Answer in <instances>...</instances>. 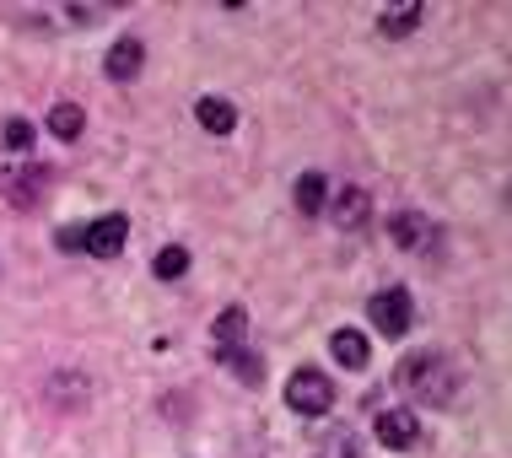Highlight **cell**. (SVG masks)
<instances>
[{"label":"cell","instance_id":"obj_14","mask_svg":"<svg viewBox=\"0 0 512 458\" xmlns=\"http://www.w3.org/2000/svg\"><path fill=\"white\" fill-rule=\"evenodd\" d=\"M81 124H87V114H81L76 103H54L49 108V135H54V141H76Z\"/></svg>","mask_w":512,"mask_h":458},{"label":"cell","instance_id":"obj_12","mask_svg":"<svg viewBox=\"0 0 512 458\" xmlns=\"http://www.w3.org/2000/svg\"><path fill=\"white\" fill-rule=\"evenodd\" d=\"M378 27L389 38H410L415 27H421V6H415V0H405V6H383L378 11Z\"/></svg>","mask_w":512,"mask_h":458},{"label":"cell","instance_id":"obj_22","mask_svg":"<svg viewBox=\"0 0 512 458\" xmlns=\"http://www.w3.org/2000/svg\"><path fill=\"white\" fill-rule=\"evenodd\" d=\"M65 17H71V22H98L103 11H98V6H71V11H65Z\"/></svg>","mask_w":512,"mask_h":458},{"label":"cell","instance_id":"obj_17","mask_svg":"<svg viewBox=\"0 0 512 458\" xmlns=\"http://www.w3.org/2000/svg\"><path fill=\"white\" fill-rule=\"evenodd\" d=\"M151 270H157V281H178V275L189 270V248H178V243H173V248H162Z\"/></svg>","mask_w":512,"mask_h":458},{"label":"cell","instance_id":"obj_6","mask_svg":"<svg viewBox=\"0 0 512 458\" xmlns=\"http://www.w3.org/2000/svg\"><path fill=\"white\" fill-rule=\"evenodd\" d=\"M372 432H378L383 448L394 453H410L415 442H421V421H415L410 410H378V421H372Z\"/></svg>","mask_w":512,"mask_h":458},{"label":"cell","instance_id":"obj_21","mask_svg":"<svg viewBox=\"0 0 512 458\" xmlns=\"http://www.w3.org/2000/svg\"><path fill=\"white\" fill-rule=\"evenodd\" d=\"M60 248H65V254H76V248H81V227H60Z\"/></svg>","mask_w":512,"mask_h":458},{"label":"cell","instance_id":"obj_9","mask_svg":"<svg viewBox=\"0 0 512 458\" xmlns=\"http://www.w3.org/2000/svg\"><path fill=\"white\" fill-rule=\"evenodd\" d=\"M389 238H394L399 248H426V243L437 238V227H432L421 211H399V216L389 221Z\"/></svg>","mask_w":512,"mask_h":458},{"label":"cell","instance_id":"obj_18","mask_svg":"<svg viewBox=\"0 0 512 458\" xmlns=\"http://www.w3.org/2000/svg\"><path fill=\"white\" fill-rule=\"evenodd\" d=\"M221 362H227L238 378L254 388V383H265V367H259V356H248V351H221Z\"/></svg>","mask_w":512,"mask_h":458},{"label":"cell","instance_id":"obj_5","mask_svg":"<svg viewBox=\"0 0 512 458\" xmlns=\"http://www.w3.org/2000/svg\"><path fill=\"white\" fill-rule=\"evenodd\" d=\"M124 238H130V221H124L119 211L114 216H98L92 227H81V248H87V254H98V259H114L119 248H124Z\"/></svg>","mask_w":512,"mask_h":458},{"label":"cell","instance_id":"obj_15","mask_svg":"<svg viewBox=\"0 0 512 458\" xmlns=\"http://www.w3.org/2000/svg\"><path fill=\"white\" fill-rule=\"evenodd\" d=\"M243 329H248L243 308H221V318H216V356L232 351V345H243Z\"/></svg>","mask_w":512,"mask_h":458},{"label":"cell","instance_id":"obj_20","mask_svg":"<svg viewBox=\"0 0 512 458\" xmlns=\"http://www.w3.org/2000/svg\"><path fill=\"white\" fill-rule=\"evenodd\" d=\"M49 394H54V399H81L87 388H81L76 378H54V383H49Z\"/></svg>","mask_w":512,"mask_h":458},{"label":"cell","instance_id":"obj_7","mask_svg":"<svg viewBox=\"0 0 512 458\" xmlns=\"http://www.w3.org/2000/svg\"><path fill=\"white\" fill-rule=\"evenodd\" d=\"M324 211H329V221H335V227H345V232H351V227H362V221H367L372 200H367V189H340L335 200L324 205Z\"/></svg>","mask_w":512,"mask_h":458},{"label":"cell","instance_id":"obj_16","mask_svg":"<svg viewBox=\"0 0 512 458\" xmlns=\"http://www.w3.org/2000/svg\"><path fill=\"white\" fill-rule=\"evenodd\" d=\"M0 141H6L11 157H33V124H27V119H6V124H0Z\"/></svg>","mask_w":512,"mask_h":458},{"label":"cell","instance_id":"obj_2","mask_svg":"<svg viewBox=\"0 0 512 458\" xmlns=\"http://www.w3.org/2000/svg\"><path fill=\"white\" fill-rule=\"evenodd\" d=\"M49 184V168L33 157H6L0 162V189H6L11 205H38V194Z\"/></svg>","mask_w":512,"mask_h":458},{"label":"cell","instance_id":"obj_3","mask_svg":"<svg viewBox=\"0 0 512 458\" xmlns=\"http://www.w3.org/2000/svg\"><path fill=\"white\" fill-rule=\"evenodd\" d=\"M286 405H292L297 415H329V405H335V383L324 378V372L302 367L286 378Z\"/></svg>","mask_w":512,"mask_h":458},{"label":"cell","instance_id":"obj_1","mask_svg":"<svg viewBox=\"0 0 512 458\" xmlns=\"http://www.w3.org/2000/svg\"><path fill=\"white\" fill-rule=\"evenodd\" d=\"M399 388H405L415 405H448L459 394V367L442 351H415L399 362Z\"/></svg>","mask_w":512,"mask_h":458},{"label":"cell","instance_id":"obj_8","mask_svg":"<svg viewBox=\"0 0 512 458\" xmlns=\"http://www.w3.org/2000/svg\"><path fill=\"white\" fill-rule=\"evenodd\" d=\"M141 65H146V49H141V38H119V44L108 49L103 71L114 76V81H135V76H141Z\"/></svg>","mask_w":512,"mask_h":458},{"label":"cell","instance_id":"obj_10","mask_svg":"<svg viewBox=\"0 0 512 458\" xmlns=\"http://www.w3.org/2000/svg\"><path fill=\"white\" fill-rule=\"evenodd\" d=\"M195 119H200L211 135H232V130H238V108H232L227 97H200V103H195Z\"/></svg>","mask_w":512,"mask_h":458},{"label":"cell","instance_id":"obj_19","mask_svg":"<svg viewBox=\"0 0 512 458\" xmlns=\"http://www.w3.org/2000/svg\"><path fill=\"white\" fill-rule=\"evenodd\" d=\"M318 458H362V448H356V432L335 426V432H329V442L318 448Z\"/></svg>","mask_w":512,"mask_h":458},{"label":"cell","instance_id":"obj_13","mask_svg":"<svg viewBox=\"0 0 512 458\" xmlns=\"http://www.w3.org/2000/svg\"><path fill=\"white\" fill-rule=\"evenodd\" d=\"M292 200H297V211H302V216H318V211H324V205H329V184H324V173H302Z\"/></svg>","mask_w":512,"mask_h":458},{"label":"cell","instance_id":"obj_4","mask_svg":"<svg viewBox=\"0 0 512 458\" xmlns=\"http://www.w3.org/2000/svg\"><path fill=\"white\" fill-rule=\"evenodd\" d=\"M367 318L383 329L389 340H399L410 329V318H415V308H410V291L405 286H383V291H372L367 297Z\"/></svg>","mask_w":512,"mask_h":458},{"label":"cell","instance_id":"obj_11","mask_svg":"<svg viewBox=\"0 0 512 458\" xmlns=\"http://www.w3.org/2000/svg\"><path fill=\"white\" fill-rule=\"evenodd\" d=\"M329 351H335V362L340 367H351V372H362L367 367V335H356V329H335V335H329Z\"/></svg>","mask_w":512,"mask_h":458}]
</instances>
